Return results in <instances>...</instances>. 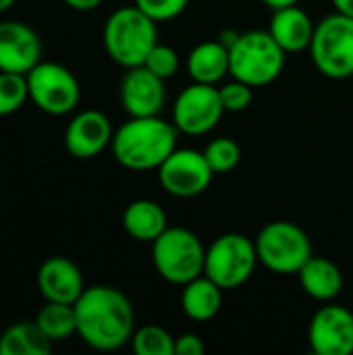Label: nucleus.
<instances>
[{
	"label": "nucleus",
	"mask_w": 353,
	"mask_h": 355,
	"mask_svg": "<svg viewBox=\"0 0 353 355\" xmlns=\"http://www.w3.org/2000/svg\"><path fill=\"white\" fill-rule=\"evenodd\" d=\"M223 291L212 279L206 275L196 277L193 281L183 285L181 291V310L187 318L196 322L212 320L223 306Z\"/></svg>",
	"instance_id": "obj_21"
},
{
	"label": "nucleus",
	"mask_w": 353,
	"mask_h": 355,
	"mask_svg": "<svg viewBox=\"0 0 353 355\" xmlns=\"http://www.w3.org/2000/svg\"><path fill=\"white\" fill-rule=\"evenodd\" d=\"M214 171L210 168L204 152L191 148H177L160 166L158 181L173 198H198L212 183Z\"/></svg>",
	"instance_id": "obj_11"
},
{
	"label": "nucleus",
	"mask_w": 353,
	"mask_h": 355,
	"mask_svg": "<svg viewBox=\"0 0 353 355\" xmlns=\"http://www.w3.org/2000/svg\"><path fill=\"white\" fill-rule=\"evenodd\" d=\"M179 129L158 116H129L112 135V156L129 171H152L177 150Z\"/></svg>",
	"instance_id": "obj_2"
},
{
	"label": "nucleus",
	"mask_w": 353,
	"mask_h": 355,
	"mask_svg": "<svg viewBox=\"0 0 353 355\" xmlns=\"http://www.w3.org/2000/svg\"><path fill=\"white\" fill-rule=\"evenodd\" d=\"M206 345L200 335L196 333H183L175 337V355H204Z\"/></svg>",
	"instance_id": "obj_30"
},
{
	"label": "nucleus",
	"mask_w": 353,
	"mask_h": 355,
	"mask_svg": "<svg viewBox=\"0 0 353 355\" xmlns=\"http://www.w3.org/2000/svg\"><path fill=\"white\" fill-rule=\"evenodd\" d=\"M179 64H181V60H179L177 50L171 46H164L160 42L152 48V52L148 54V58L144 62V67H148L154 75H158L164 81L177 75Z\"/></svg>",
	"instance_id": "obj_27"
},
{
	"label": "nucleus",
	"mask_w": 353,
	"mask_h": 355,
	"mask_svg": "<svg viewBox=\"0 0 353 355\" xmlns=\"http://www.w3.org/2000/svg\"><path fill=\"white\" fill-rule=\"evenodd\" d=\"M35 283L40 295L46 302L75 304L85 291L79 266L64 256H52L44 260L42 266L37 268Z\"/></svg>",
	"instance_id": "obj_16"
},
{
	"label": "nucleus",
	"mask_w": 353,
	"mask_h": 355,
	"mask_svg": "<svg viewBox=\"0 0 353 355\" xmlns=\"http://www.w3.org/2000/svg\"><path fill=\"white\" fill-rule=\"evenodd\" d=\"M29 100L27 75L0 71V116H8L23 108Z\"/></svg>",
	"instance_id": "obj_25"
},
{
	"label": "nucleus",
	"mask_w": 353,
	"mask_h": 355,
	"mask_svg": "<svg viewBox=\"0 0 353 355\" xmlns=\"http://www.w3.org/2000/svg\"><path fill=\"white\" fill-rule=\"evenodd\" d=\"M285 56L287 52L277 44L270 31H246L239 33L237 42L229 50V75L252 87H262L281 77L285 69Z\"/></svg>",
	"instance_id": "obj_4"
},
{
	"label": "nucleus",
	"mask_w": 353,
	"mask_h": 355,
	"mask_svg": "<svg viewBox=\"0 0 353 355\" xmlns=\"http://www.w3.org/2000/svg\"><path fill=\"white\" fill-rule=\"evenodd\" d=\"M119 98L129 116H158L166 100L164 79L144 64L131 67L121 79Z\"/></svg>",
	"instance_id": "obj_13"
},
{
	"label": "nucleus",
	"mask_w": 353,
	"mask_h": 355,
	"mask_svg": "<svg viewBox=\"0 0 353 355\" xmlns=\"http://www.w3.org/2000/svg\"><path fill=\"white\" fill-rule=\"evenodd\" d=\"M218 94H221V102H223L225 112H243L250 108V104L254 100V87L239 81V79L223 83L218 87Z\"/></svg>",
	"instance_id": "obj_28"
},
{
	"label": "nucleus",
	"mask_w": 353,
	"mask_h": 355,
	"mask_svg": "<svg viewBox=\"0 0 353 355\" xmlns=\"http://www.w3.org/2000/svg\"><path fill=\"white\" fill-rule=\"evenodd\" d=\"M260 264L256 243L241 233H225L206 248L204 275L221 289H237L246 285Z\"/></svg>",
	"instance_id": "obj_7"
},
{
	"label": "nucleus",
	"mask_w": 353,
	"mask_h": 355,
	"mask_svg": "<svg viewBox=\"0 0 353 355\" xmlns=\"http://www.w3.org/2000/svg\"><path fill=\"white\" fill-rule=\"evenodd\" d=\"M204 156H206L210 168L214 171V175H227L233 168H237V164L241 160V148L231 137H218L206 146Z\"/></svg>",
	"instance_id": "obj_26"
},
{
	"label": "nucleus",
	"mask_w": 353,
	"mask_h": 355,
	"mask_svg": "<svg viewBox=\"0 0 353 355\" xmlns=\"http://www.w3.org/2000/svg\"><path fill=\"white\" fill-rule=\"evenodd\" d=\"M308 343L316 355L353 354V314L337 304L322 306L310 320Z\"/></svg>",
	"instance_id": "obj_12"
},
{
	"label": "nucleus",
	"mask_w": 353,
	"mask_h": 355,
	"mask_svg": "<svg viewBox=\"0 0 353 355\" xmlns=\"http://www.w3.org/2000/svg\"><path fill=\"white\" fill-rule=\"evenodd\" d=\"M52 341L33 322H17L0 335V355H48Z\"/></svg>",
	"instance_id": "obj_22"
},
{
	"label": "nucleus",
	"mask_w": 353,
	"mask_h": 355,
	"mask_svg": "<svg viewBox=\"0 0 353 355\" xmlns=\"http://www.w3.org/2000/svg\"><path fill=\"white\" fill-rule=\"evenodd\" d=\"M15 2H17V0H0V12H6Z\"/></svg>",
	"instance_id": "obj_35"
},
{
	"label": "nucleus",
	"mask_w": 353,
	"mask_h": 355,
	"mask_svg": "<svg viewBox=\"0 0 353 355\" xmlns=\"http://www.w3.org/2000/svg\"><path fill=\"white\" fill-rule=\"evenodd\" d=\"M300 277V285L306 291V295H310L316 302L329 304L333 302L341 289H343V275L341 268L322 256H312L302 270L298 272Z\"/></svg>",
	"instance_id": "obj_18"
},
{
	"label": "nucleus",
	"mask_w": 353,
	"mask_h": 355,
	"mask_svg": "<svg viewBox=\"0 0 353 355\" xmlns=\"http://www.w3.org/2000/svg\"><path fill=\"white\" fill-rule=\"evenodd\" d=\"M40 60V35L27 23L0 21V71L27 75Z\"/></svg>",
	"instance_id": "obj_15"
},
{
	"label": "nucleus",
	"mask_w": 353,
	"mask_h": 355,
	"mask_svg": "<svg viewBox=\"0 0 353 355\" xmlns=\"http://www.w3.org/2000/svg\"><path fill=\"white\" fill-rule=\"evenodd\" d=\"M27 87L35 108L52 116L73 112L81 100L77 77L67 67L52 60H40L27 73Z\"/></svg>",
	"instance_id": "obj_9"
},
{
	"label": "nucleus",
	"mask_w": 353,
	"mask_h": 355,
	"mask_svg": "<svg viewBox=\"0 0 353 355\" xmlns=\"http://www.w3.org/2000/svg\"><path fill=\"white\" fill-rule=\"evenodd\" d=\"M123 229L135 241L154 243L169 229V218L158 202L135 200L123 212Z\"/></svg>",
	"instance_id": "obj_19"
},
{
	"label": "nucleus",
	"mask_w": 353,
	"mask_h": 355,
	"mask_svg": "<svg viewBox=\"0 0 353 355\" xmlns=\"http://www.w3.org/2000/svg\"><path fill=\"white\" fill-rule=\"evenodd\" d=\"M187 4L189 0H135V6L141 8L156 23L177 19L187 8Z\"/></svg>",
	"instance_id": "obj_29"
},
{
	"label": "nucleus",
	"mask_w": 353,
	"mask_h": 355,
	"mask_svg": "<svg viewBox=\"0 0 353 355\" xmlns=\"http://www.w3.org/2000/svg\"><path fill=\"white\" fill-rule=\"evenodd\" d=\"M77 335L96 352H114L131 343L135 333V310L131 300L117 287H85L75 302Z\"/></svg>",
	"instance_id": "obj_1"
},
{
	"label": "nucleus",
	"mask_w": 353,
	"mask_h": 355,
	"mask_svg": "<svg viewBox=\"0 0 353 355\" xmlns=\"http://www.w3.org/2000/svg\"><path fill=\"white\" fill-rule=\"evenodd\" d=\"M258 260L275 275H298L314 256L308 233L291 220H273L254 239Z\"/></svg>",
	"instance_id": "obj_6"
},
{
	"label": "nucleus",
	"mask_w": 353,
	"mask_h": 355,
	"mask_svg": "<svg viewBox=\"0 0 353 355\" xmlns=\"http://www.w3.org/2000/svg\"><path fill=\"white\" fill-rule=\"evenodd\" d=\"M152 264L166 283L183 287L204 275L206 248L193 231L169 227L152 243Z\"/></svg>",
	"instance_id": "obj_5"
},
{
	"label": "nucleus",
	"mask_w": 353,
	"mask_h": 355,
	"mask_svg": "<svg viewBox=\"0 0 353 355\" xmlns=\"http://www.w3.org/2000/svg\"><path fill=\"white\" fill-rule=\"evenodd\" d=\"M102 42L117 64L125 69L139 67L158 44L156 21L135 4L117 8L104 23Z\"/></svg>",
	"instance_id": "obj_3"
},
{
	"label": "nucleus",
	"mask_w": 353,
	"mask_h": 355,
	"mask_svg": "<svg viewBox=\"0 0 353 355\" xmlns=\"http://www.w3.org/2000/svg\"><path fill=\"white\" fill-rule=\"evenodd\" d=\"M314 67L329 79L343 81L353 77V17L333 12L325 17L310 44Z\"/></svg>",
	"instance_id": "obj_8"
},
{
	"label": "nucleus",
	"mask_w": 353,
	"mask_h": 355,
	"mask_svg": "<svg viewBox=\"0 0 353 355\" xmlns=\"http://www.w3.org/2000/svg\"><path fill=\"white\" fill-rule=\"evenodd\" d=\"M333 6H335L337 12L353 17V0H333Z\"/></svg>",
	"instance_id": "obj_33"
},
{
	"label": "nucleus",
	"mask_w": 353,
	"mask_h": 355,
	"mask_svg": "<svg viewBox=\"0 0 353 355\" xmlns=\"http://www.w3.org/2000/svg\"><path fill=\"white\" fill-rule=\"evenodd\" d=\"M69 8L73 10H79V12H89V10H96L102 0H62Z\"/></svg>",
	"instance_id": "obj_31"
},
{
	"label": "nucleus",
	"mask_w": 353,
	"mask_h": 355,
	"mask_svg": "<svg viewBox=\"0 0 353 355\" xmlns=\"http://www.w3.org/2000/svg\"><path fill=\"white\" fill-rule=\"evenodd\" d=\"M270 10H277V8H283V6H291V4H298L300 0H262Z\"/></svg>",
	"instance_id": "obj_34"
},
{
	"label": "nucleus",
	"mask_w": 353,
	"mask_h": 355,
	"mask_svg": "<svg viewBox=\"0 0 353 355\" xmlns=\"http://www.w3.org/2000/svg\"><path fill=\"white\" fill-rule=\"evenodd\" d=\"M268 31L287 54H293V52L310 50L316 23L310 19V15L302 6L291 4V6L273 10Z\"/></svg>",
	"instance_id": "obj_17"
},
{
	"label": "nucleus",
	"mask_w": 353,
	"mask_h": 355,
	"mask_svg": "<svg viewBox=\"0 0 353 355\" xmlns=\"http://www.w3.org/2000/svg\"><path fill=\"white\" fill-rule=\"evenodd\" d=\"M114 129L110 119L100 110H83L71 119L64 131V148L77 160L100 156L112 144Z\"/></svg>",
	"instance_id": "obj_14"
},
{
	"label": "nucleus",
	"mask_w": 353,
	"mask_h": 355,
	"mask_svg": "<svg viewBox=\"0 0 353 355\" xmlns=\"http://www.w3.org/2000/svg\"><path fill=\"white\" fill-rule=\"evenodd\" d=\"M131 347L137 355H175V337L158 324H146L133 333Z\"/></svg>",
	"instance_id": "obj_24"
},
{
	"label": "nucleus",
	"mask_w": 353,
	"mask_h": 355,
	"mask_svg": "<svg viewBox=\"0 0 353 355\" xmlns=\"http://www.w3.org/2000/svg\"><path fill=\"white\" fill-rule=\"evenodd\" d=\"M187 73L191 81L216 85L231 73L229 48H225L218 40L198 44L187 56Z\"/></svg>",
	"instance_id": "obj_20"
},
{
	"label": "nucleus",
	"mask_w": 353,
	"mask_h": 355,
	"mask_svg": "<svg viewBox=\"0 0 353 355\" xmlns=\"http://www.w3.org/2000/svg\"><path fill=\"white\" fill-rule=\"evenodd\" d=\"M35 324L52 343L69 339L71 335L77 333L75 304L46 302V306H42L35 316Z\"/></svg>",
	"instance_id": "obj_23"
},
{
	"label": "nucleus",
	"mask_w": 353,
	"mask_h": 355,
	"mask_svg": "<svg viewBox=\"0 0 353 355\" xmlns=\"http://www.w3.org/2000/svg\"><path fill=\"white\" fill-rule=\"evenodd\" d=\"M237 37H239V31H235V29H225V31H221V35H218V42L225 46V48H233V44L237 42Z\"/></svg>",
	"instance_id": "obj_32"
},
{
	"label": "nucleus",
	"mask_w": 353,
	"mask_h": 355,
	"mask_svg": "<svg viewBox=\"0 0 353 355\" xmlns=\"http://www.w3.org/2000/svg\"><path fill=\"white\" fill-rule=\"evenodd\" d=\"M225 108L216 85L193 81L187 85L173 104V123L179 133L206 135L223 119Z\"/></svg>",
	"instance_id": "obj_10"
}]
</instances>
